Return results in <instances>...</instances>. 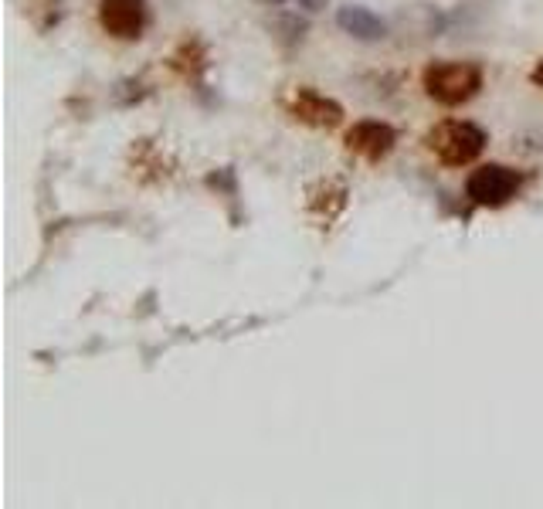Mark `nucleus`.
<instances>
[{"mask_svg": "<svg viewBox=\"0 0 543 509\" xmlns=\"http://www.w3.org/2000/svg\"><path fill=\"white\" fill-rule=\"evenodd\" d=\"M421 85H425L428 99L438 106H465L479 96L482 89V65L479 62H432L421 72Z\"/></svg>", "mask_w": 543, "mask_h": 509, "instance_id": "nucleus-1", "label": "nucleus"}, {"mask_svg": "<svg viewBox=\"0 0 543 509\" xmlns=\"http://www.w3.org/2000/svg\"><path fill=\"white\" fill-rule=\"evenodd\" d=\"M486 143H489L486 129L469 123V119H445L435 129H428L425 136V146L445 167H465V163L479 160Z\"/></svg>", "mask_w": 543, "mask_h": 509, "instance_id": "nucleus-2", "label": "nucleus"}, {"mask_svg": "<svg viewBox=\"0 0 543 509\" xmlns=\"http://www.w3.org/2000/svg\"><path fill=\"white\" fill-rule=\"evenodd\" d=\"M523 177L516 174L513 167H503V163H486V167L472 170L469 180H465V197H469L476 207H506L520 194Z\"/></svg>", "mask_w": 543, "mask_h": 509, "instance_id": "nucleus-3", "label": "nucleus"}, {"mask_svg": "<svg viewBox=\"0 0 543 509\" xmlns=\"http://www.w3.org/2000/svg\"><path fill=\"white\" fill-rule=\"evenodd\" d=\"M99 24L116 41H140L150 24L146 0H99Z\"/></svg>", "mask_w": 543, "mask_h": 509, "instance_id": "nucleus-4", "label": "nucleus"}, {"mask_svg": "<svg viewBox=\"0 0 543 509\" xmlns=\"http://www.w3.org/2000/svg\"><path fill=\"white\" fill-rule=\"evenodd\" d=\"M394 143H398V133L381 119H360L347 129V150L367 163H381L384 157H391Z\"/></svg>", "mask_w": 543, "mask_h": 509, "instance_id": "nucleus-5", "label": "nucleus"}, {"mask_svg": "<svg viewBox=\"0 0 543 509\" xmlns=\"http://www.w3.org/2000/svg\"><path fill=\"white\" fill-rule=\"evenodd\" d=\"M289 116L299 119L303 126H316V129H333L343 123V106L323 92L309 89V85H299L289 96Z\"/></svg>", "mask_w": 543, "mask_h": 509, "instance_id": "nucleus-6", "label": "nucleus"}, {"mask_svg": "<svg viewBox=\"0 0 543 509\" xmlns=\"http://www.w3.org/2000/svg\"><path fill=\"white\" fill-rule=\"evenodd\" d=\"M336 28H340L343 34H350V38H357V41H367V45L384 41L387 34H391V24L364 4L340 7V11H336Z\"/></svg>", "mask_w": 543, "mask_h": 509, "instance_id": "nucleus-7", "label": "nucleus"}, {"mask_svg": "<svg viewBox=\"0 0 543 509\" xmlns=\"http://www.w3.org/2000/svg\"><path fill=\"white\" fill-rule=\"evenodd\" d=\"M299 7H303V11H309V14H320L326 4H330V0H296Z\"/></svg>", "mask_w": 543, "mask_h": 509, "instance_id": "nucleus-8", "label": "nucleus"}, {"mask_svg": "<svg viewBox=\"0 0 543 509\" xmlns=\"http://www.w3.org/2000/svg\"><path fill=\"white\" fill-rule=\"evenodd\" d=\"M530 82L537 85V89H543V58L537 65H533V72H530Z\"/></svg>", "mask_w": 543, "mask_h": 509, "instance_id": "nucleus-9", "label": "nucleus"}, {"mask_svg": "<svg viewBox=\"0 0 543 509\" xmlns=\"http://www.w3.org/2000/svg\"><path fill=\"white\" fill-rule=\"evenodd\" d=\"M255 4H262V7H282V0H255Z\"/></svg>", "mask_w": 543, "mask_h": 509, "instance_id": "nucleus-10", "label": "nucleus"}]
</instances>
